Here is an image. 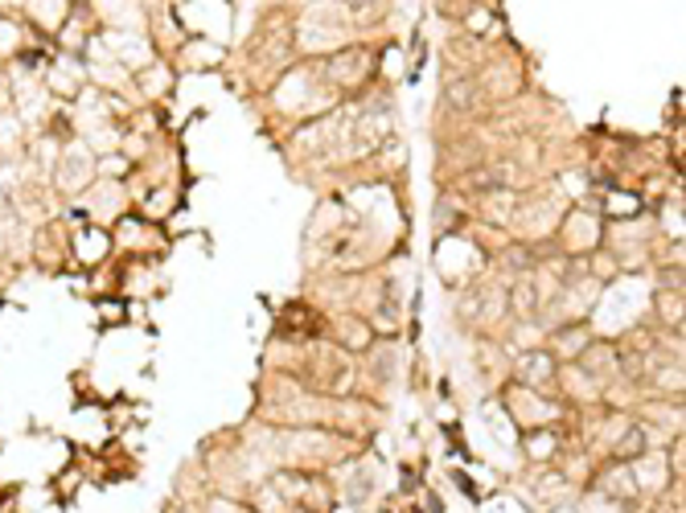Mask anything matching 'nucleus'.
I'll return each mask as SVG.
<instances>
[{
  "mask_svg": "<svg viewBox=\"0 0 686 513\" xmlns=\"http://www.w3.org/2000/svg\"><path fill=\"white\" fill-rule=\"evenodd\" d=\"M350 9H358V13H374L378 9V0H346Z\"/></svg>",
  "mask_w": 686,
  "mask_h": 513,
  "instance_id": "1",
  "label": "nucleus"
}]
</instances>
